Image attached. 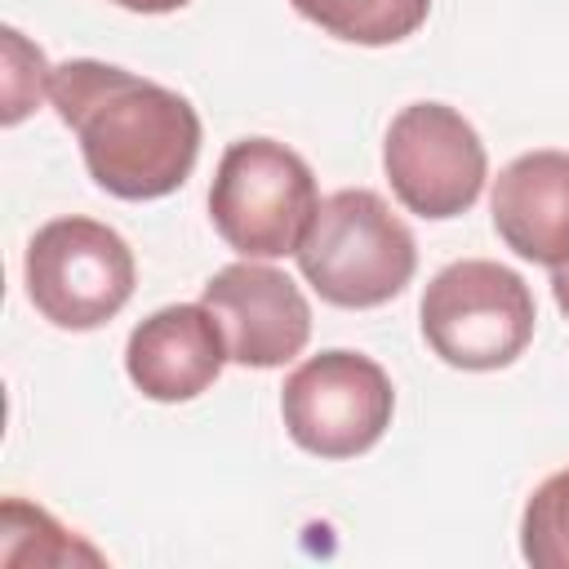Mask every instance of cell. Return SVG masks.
<instances>
[{"label": "cell", "mask_w": 569, "mask_h": 569, "mask_svg": "<svg viewBox=\"0 0 569 569\" xmlns=\"http://www.w3.org/2000/svg\"><path fill=\"white\" fill-rule=\"evenodd\" d=\"M200 302L218 316L227 356L244 369H280L302 356L311 338V307L302 289L262 258L213 271L200 289Z\"/></svg>", "instance_id": "obj_8"}, {"label": "cell", "mask_w": 569, "mask_h": 569, "mask_svg": "<svg viewBox=\"0 0 569 569\" xmlns=\"http://www.w3.org/2000/svg\"><path fill=\"white\" fill-rule=\"evenodd\" d=\"M427 347L467 373L507 369L533 342V293L529 284L489 258H462L431 276L418 302Z\"/></svg>", "instance_id": "obj_3"}, {"label": "cell", "mask_w": 569, "mask_h": 569, "mask_svg": "<svg viewBox=\"0 0 569 569\" xmlns=\"http://www.w3.org/2000/svg\"><path fill=\"white\" fill-rule=\"evenodd\" d=\"M49 102L76 133L89 178L116 200H160L196 169L200 116L178 89L98 58H71L53 67Z\"/></svg>", "instance_id": "obj_1"}, {"label": "cell", "mask_w": 569, "mask_h": 569, "mask_svg": "<svg viewBox=\"0 0 569 569\" xmlns=\"http://www.w3.org/2000/svg\"><path fill=\"white\" fill-rule=\"evenodd\" d=\"M31 307L67 333L102 329L133 298V249L120 231L93 218H53L27 240L22 262Z\"/></svg>", "instance_id": "obj_5"}, {"label": "cell", "mask_w": 569, "mask_h": 569, "mask_svg": "<svg viewBox=\"0 0 569 569\" xmlns=\"http://www.w3.org/2000/svg\"><path fill=\"white\" fill-rule=\"evenodd\" d=\"M520 556L533 569H569V467L529 493L520 516Z\"/></svg>", "instance_id": "obj_12"}, {"label": "cell", "mask_w": 569, "mask_h": 569, "mask_svg": "<svg viewBox=\"0 0 569 569\" xmlns=\"http://www.w3.org/2000/svg\"><path fill=\"white\" fill-rule=\"evenodd\" d=\"M320 204L311 164L276 138H240L222 151L209 187L218 236L244 258L298 253Z\"/></svg>", "instance_id": "obj_4"}, {"label": "cell", "mask_w": 569, "mask_h": 569, "mask_svg": "<svg viewBox=\"0 0 569 569\" xmlns=\"http://www.w3.org/2000/svg\"><path fill=\"white\" fill-rule=\"evenodd\" d=\"M111 4H120L129 13H173V9H182L191 0H111Z\"/></svg>", "instance_id": "obj_15"}, {"label": "cell", "mask_w": 569, "mask_h": 569, "mask_svg": "<svg viewBox=\"0 0 569 569\" xmlns=\"http://www.w3.org/2000/svg\"><path fill=\"white\" fill-rule=\"evenodd\" d=\"M382 169L396 200L427 218L445 222L467 213L489 178V156L476 124L445 102H409L387 124Z\"/></svg>", "instance_id": "obj_7"}, {"label": "cell", "mask_w": 569, "mask_h": 569, "mask_svg": "<svg viewBox=\"0 0 569 569\" xmlns=\"http://www.w3.org/2000/svg\"><path fill=\"white\" fill-rule=\"evenodd\" d=\"M493 231L502 244L538 267L569 262V151L516 156L489 191Z\"/></svg>", "instance_id": "obj_10"}, {"label": "cell", "mask_w": 569, "mask_h": 569, "mask_svg": "<svg viewBox=\"0 0 569 569\" xmlns=\"http://www.w3.org/2000/svg\"><path fill=\"white\" fill-rule=\"evenodd\" d=\"M396 413L387 369L360 351L333 347L307 356L280 387V418L298 449L316 458H356L382 440Z\"/></svg>", "instance_id": "obj_6"}, {"label": "cell", "mask_w": 569, "mask_h": 569, "mask_svg": "<svg viewBox=\"0 0 569 569\" xmlns=\"http://www.w3.org/2000/svg\"><path fill=\"white\" fill-rule=\"evenodd\" d=\"M49 76L53 67L44 62V53L36 44L22 40V31L4 27V124H18L44 93H49Z\"/></svg>", "instance_id": "obj_14"}, {"label": "cell", "mask_w": 569, "mask_h": 569, "mask_svg": "<svg viewBox=\"0 0 569 569\" xmlns=\"http://www.w3.org/2000/svg\"><path fill=\"white\" fill-rule=\"evenodd\" d=\"M0 533H4V542H18V538L31 542V551L22 556V565H76V560L102 565V556L89 542L71 538L44 507H31L22 498H4V525H0Z\"/></svg>", "instance_id": "obj_13"}, {"label": "cell", "mask_w": 569, "mask_h": 569, "mask_svg": "<svg viewBox=\"0 0 569 569\" xmlns=\"http://www.w3.org/2000/svg\"><path fill=\"white\" fill-rule=\"evenodd\" d=\"M289 4L325 36L365 49L409 40L431 13V0H289Z\"/></svg>", "instance_id": "obj_11"}, {"label": "cell", "mask_w": 569, "mask_h": 569, "mask_svg": "<svg viewBox=\"0 0 569 569\" xmlns=\"http://www.w3.org/2000/svg\"><path fill=\"white\" fill-rule=\"evenodd\" d=\"M551 293H556L560 316L569 320V262H565V267H551Z\"/></svg>", "instance_id": "obj_16"}, {"label": "cell", "mask_w": 569, "mask_h": 569, "mask_svg": "<svg viewBox=\"0 0 569 569\" xmlns=\"http://www.w3.org/2000/svg\"><path fill=\"white\" fill-rule=\"evenodd\" d=\"M227 338L204 302H173L133 325L124 342L129 382L160 405H182L209 391L227 365Z\"/></svg>", "instance_id": "obj_9"}, {"label": "cell", "mask_w": 569, "mask_h": 569, "mask_svg": "<svg viewBox=\"0 0 569 569\" xmlns=\"http://www.w3.org/2000/svg\"><path fill=\"white\" fill-rule=\"evenodd\" d=\"M293 258L302 280L329 307L369 311L405 293L418 267V244L378 191L342 187L316 204Z\"/></svg>", "instance_id": "obj_2"}]
</instances>
